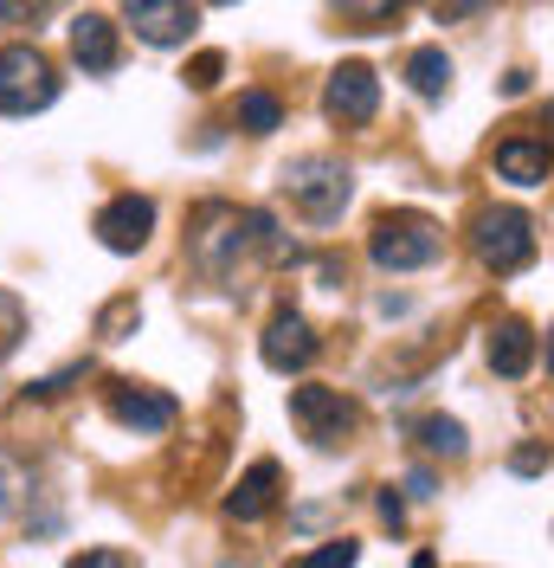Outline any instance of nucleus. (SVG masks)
Returning a JSON list of instances; mask_svg holds the SVG:
<instances>
[{"label":"nucleus","mask_w":554,"mask_h":568,"mask_svg":"<svg viewBox=\"0 0 554 568\" xmlns=\"http://www.w3.org/2000/svg\"><path fill=\"white\" fill-rule=\"evenodd\" d=\"M59 98V71L39 45H7L0 52V116H33Z\"/></svg>","instance_id":"20e7f679"},{"label":"nucleus","mask_w":554,"mask_h":568,"mask_svg":"<svg viewBox=\"0 0 554 568\" xmlns=\"http://www.w3.org/2000/svg\"><path fill=\"white\" fill-rule=\"evenodd\" d=\"M355 562H361V542L342 536V542H322V549H310V556H297L290 568H355Z\"/></svg>","instance_id":"412c9836"},{"label":"nucleus","mask_w":554,"mask_h":568,"mask_svg":"<svg viewBox=\"0 0 554 568\" xmlns=\"http://www.w3.org/2000/svg\"><path fill=\"white\" fill-rule=\"evenodd\" d=\"M71 59H78L84 71H116V59H123L116 27L98 20V13H78V20H71Z\"/></svg>","instance_id":"2eb2a0df"},{"label":"nucleus","mask_w":554,"mask_h":568,"mask_svg":"<svg viewBox=\"0 0 554 568\" xmlns=\"http://www.w3.org/2000/svg\"><path fill=\"white\" fill-rule=\"evenodd\" d=\"M277 491H284V471H277V459H258L239 485L226 491V517L258 524V517H271V510H277Z\"/></svg>","instance_id":"f8f14e48"},{"label":"nucleus","mask_w":554,"mask_h":568,"mask_svg":"<svg viewBox=\"0 0 554 568\" xmlns=\"http://www.w3.org/2000/svg\"><path fill=\"white\" fill-rule=\"evenodd\" d=\"M490 368H496L503 382H522V375L535 368V329L522 317H503L490 329Z\"/></svg>","instance_id":"ddd939ff"},{"label":"nucleus","mask_w":554,"mask_h":568,"mask_svg":"<svg viewBox=\"0 0 554 568\" xmlns=\"http://www.w3.org/2000/svg\"><path fill=\"white\" fill-rule=\"evenodd\" d=\"M554 169V149L548 142H535V136H510V142H496V175L503 181H516V187H542Z\"/></svg>","instance_id":"4468645a"},{"label":"nucleus","mask_w":554,"mask_h":568,"mask_svg":"<svg viewBox=\"0 0 554 568\" xmlns=\"http://www.w3.org/2000/svg\"><path fill=\"white\" fill-rule=\"evenodd\" d=\"M381 524H393V530H407V497L393 491V485L381 491Z\"/></svg>","instance_id":"cd10ccee"},{"label":"nucleus","mask_w":554,"mask_h":568,"mask_svg":"<svg viewBox=\"0 0 554 568\" xmlns=\"http://www.w3.org/2000/svg\"><path fill=\"white\" fill-rule=\"evenodd\" d=\"M400 7H407V0H336V13H342L355 33H381Z\"/></svg>","instance_id":"a211bd4d"},{"label":"nucleus","mask_w":554,"mask_h":568,"mask_svg":"<svg viewBox=\"0 0 554 568\" xmlns=\"http://www.w3.org/2000/svg\"><path fill=\"white\" fill-rule=\"evenodd\" d=\"M219 71H226V59H219V52H201V59L187 65V84H194V91H213V84H219Z\"/></svg>","instance_id":"4be33fe9"},{"label":"nucleus","mask_w":554,"mask_h":568,"mask_svg":"<svg viewBox=\"0 0 554 568\" xmlns=\"http://www.w3.org/2000/svg\"><path fill=\"white\" fill-rule=\"evenodd\" d=\"M542 465H548V453H542V446H516V453H510V471H522V478H535Z\"/></svg>","instance_id":"bb28decb"},{"label":"nucleus","mask_w":554,"mask_h":568,"mask_svg":"<svg viewBox=\"0 0 554 568\" xmlns=\"http://www.w3.org/2000/svg\"><path fill=\"white\" fill-rule=\"evenodd\" d=\"M471 252L484 258L490 272H522L529 258H535V226H529V213L522 207H484L471 220Z\"/></svg>","instance_id":"39448f33"},{"label":"nucleus","mask_w":554,"mask_h":568,"mask_svg":"<svg viewBox=\"0 0 554 568\" xmlns=\"http://www.w3.org/2000/svg\"><path fill=\"white\" fill-rule=\"evenodd\" d=\"M239 123L252 130V136H271L277 123H284V110H277L271 91H245V98H239Z\"/></svg>","instance_id":"6ab92c4d"},{"label":"nucleus","mask_w":554,"mask_h":568,"mask_svg":"<svg viewBox=\"0 0 554 568\" xmlns=\"http://www.w3.org/2000/svg\"><path fill=\"white\" fill-rule=\"evenodd\" d=\"M130 323H136V304H130V297H123V304H110L104 317H98V329H104V343H123V336H116V329H130Z\"/></svg>","instance_id":"5701e85b"},{"label":"nucleus","mask_w":554,"mask_h":568,"mask_svg":"<svg viewBox=\"0 0 554 568\" xmlns=\"http://www.w3.org/2000/svg\"><path fill=\"white\" fill-rule=\"evenodd\" d=\"M265 252V213L258 207H233V201H201L194 220H187V252L207 278H233L245 252Z\"/></svg>","instance_id":"f257e3e1"},{"label":"nucleus","mask_w":554,"mask_h":568,"mask_svg":"<svg viewBox=\"0 0 554 568\" xmlns=\"http://www.w3.org/2000/svg\"><path fill=\"white\" fill-rule=\"evenodd\" d=\"M45 13V0H0V27H27Z\"/></svg>","instance_id":"b1692460"},{"label":"nucleus","mask_w":554,"mask_h":568,"mask_svg":"<svg viewBox=\"0 0 554 568\" xmlns=\"http://www.w3.org/2000/svg\"><path fill=\"white\" fill-rule=\"evenodd\" d=\"M407 84H413L425 104H432V98H445V91H451V59H445V45H419L413 59H407Z\"/></svg>","instance_id":"dca6fc26"},{"label":"nucleus","mask_w":554,"mask_h":568,"mask_svg":"<svg viewBox=\"0 0 554 568\" xmlns=\"http://www.w3.org/2000/svg\"><path fill=\"white\" fill-rule=\"evenodd\" d=\"M213 7H233V0H213Z\"/></svg>","instance_id":"c756f323"},{"label":"nucleus","mask_w":554,"mask_h":568,"mask_svg":"<svg viewBox=\"0 0 554 568\" xmlns=\"http://www.w3.org/2000/svg\"><path fill=\"white\" fill-rule=\"evenodd\" d=\"M375 110H381V78H375V65L348 59V65L329 71V91H322V116L329 123L355 130V123H375Z\"/></svg>","instance_id":"0eeeda50"},{"label":"nucleus","mask_w":554,"mask_h":568,"mask_svg":"<svg viewBox=\"0 0 554 568\" xmlns=\"http://www.w3.org/2000/svg\"><path fill=\"white\" fill-rule=\"evenodd\" d=\"M20 336H27V304L13 291H0V362L20 349Z\"/></svg>","instance_id":"aec40b11"},{"label":"nucleus","mask_w":554,"mask_h":568,"mask_svg":"<svg viewBox=\"0 0 554 568\" xmlns=\"http://www.w3.org/2000/svg\"><path fill=\"white\" fill-rule=\"evenodd\" d=\"M445 252V233H439V220L419 207H393L375 220V233H368V258L381 265V272H419V265H432Z\"/></svg>","instance_id":"f03ea898"},{"label":"nucleus","mask_w":554,"mask_h":568,"mask_svg":"<svg viewBox=\"0 0 554 568\" xmlns=\"http://www.w3.org/2000/svg\"><path fill=\"white\" fill-rule=\"evenodd\" d=\"M258 355H265V368H277V375H304L316 362V329L297 311H277L265 323V336H258Z\"/></svg>","instance_id":"1a4fd4ad"},{"label":"nucleus","mask_w":554,"mask_h":568,"mask_svg":"<svg viewBox=\"0 0 554 568\" xmlns=\"http://www.w3.org/2000/svg\"><path fill=\"white\" fill-rule=\"evenodd\" d=\"M548 375H554V323H548Z\"/></svg>","instance_id":"c85d7f7f"},{"label":"nucleus","mask_w":554,"mask_h":568,"mask_svg":"<svg viewBox=\"0 0 554 568\" xmlns=\"http://www.w3.org/2000/svg\"><path fill=\"white\" fill-rule=\"evenodd\" d=\"M104 407L116 426L130 433H168L174 426V394L142 388V382H104Z\"/></svg>","instance_id":"6e6552de"},{"label":"nucleus","mask_w":554,"mask_h":568,"mask_svg":"<svg viewBox=\"0 0 554 568\" xmlns=\"http://www.w3.org/2000/svg\"><path fill=\"white\" fill-rule=\"evenodd\" d=\"M290 420H297V433L310 439V446H322V453H336V446H348L355 439V400H348L342 388H290Z\"/></svg>","instance_id":"423d86ee"},{"label":"nucleus","mask_w":554,"mask_h":568,"mask_svg":"<svg viewBox=\"0 0 554 568\" xmlns=\"http://www.w3.org/2000/svg\"><path fill=\"white\" fill-rule=\"evenodd\" d=\"M27 491V485H20V465L7 459V453H0V517H7V510H13V497Z\"/></svg>","instance_id":"393cba45"},{"label":"nucleus","mask_w":554,"mask_h":568,"mask_svg":"<svg viewBox=\"0 0 554 568\" xmlns=\"http://www.w3.org/2000/svg\"><path fill=\"white\" fill-rule=\"evenodd\" d=\"M123 20L142 45H181L194 33V0H123Z\"/></svg>","instance_id":"9d476101"},{"label":"nucleus","mask_w":554,"mask_h":568,"mask_svg":"<svg viewBox=\"0 0 554 568\" xmlns=\"http://www.w3.org/2000/svg\"><path fill=\"white\" fill-rule=\"evenodd\" d=\"M155 233V201L148 194H116L104 213H98V240L110 252H142Z\"/></svg>","instance_id":"9b49d317"},{"label":"nucleus","mask_w":554,"mask_h":568,"mask_svg":"<svg viewBox=\"0 0 554 568\" xmlns=\"http://www.w3.org/2000/svg\"><path fill=\"white\" fill-rule=\"evenodd\" d=\"M419 446H425L432 459H464V453H471L464 426H458V420H445V414H425V420H419Z\"/></svg>","instance_id":"f3484780"},{"label":"nucleus","mask_w":554,"mask_h":568,"mask_svg":"<svg viewBox=\"0 0 554 568\" xmlns=\"http://www.w3.org/2000/svg\"><path fill=\"white\" fill-rule=\"evenodd\" d=\"M284 194H290V207L304 213L310 226H329V220H342L348 194H355V175H348V162L336 155H297L290 169H284Z\"/></svg>","instance_id":"7ed1b4c3"},{"label":"nucleus","mask_w":554,"mask_h":568,"mask_svg":"<svg viewBox=\"0 0 554 568\" xmlns=\"http://www.w3.org/2000/svg\"><path fill=\"white\" fill-rule=\"evenodd\" d=\"M65 568H130V556H116V549H84V556H71Z\"/></svg>","instance_id":"a878e982"}]
</instances>
